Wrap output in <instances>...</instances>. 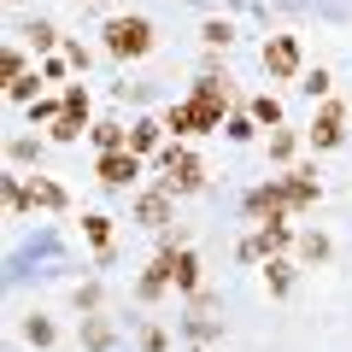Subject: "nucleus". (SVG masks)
Masks as SVG:
<instances>
[{
	"label": "nucleus",
	"instance_id": "c85d7f7f",
	"mask_svg": "<svg viewBox=\"0 0 352 352\" xmlns=\"http://www.w3.org/2000/svg\"><path fill=\"white\" fill-rule=\"evenodd\" d=\"M252 124H258V118H241V112H235V118H229V135L247 141V135H252Z\"/></svg>",
	"mask_w": 352,
	"mask_h": 352
},
{
	"label": "nucleus",
	"instance_id": "c756f323",
	"mask_svg": "<svg viewBox=\"0 0 352 352\" xmlns=\"http://www.w3.org/2000/svg\"><path fill=\"white\" fill-rule=\"evenodd\" d=\"M106 340H112V335H106V323H88L82 329V346H106Z\"/></svg>",
	"mask_w": 352,
	"mask_h": 352
},
{
	"label": "nucleus",
	"instance_id": "412c9836",
	"mask_svg": "<svg viewBox=\"0 0 352 352\" xmlns=\"http://www.w3.org/2000/svg\"><path fill=\"white\" fill-rule=\"evenodd\" d=\"M0 76H6V82H18V76H24V53H18V47L0 53Z\"/></svg>",
	"mask_w": 352,
	"mask_h": 352
},
{
	"label": "nucleus",
	"instance_id": "7c9ffc66",
	"mask_svg": "<svg viewBox=\"0 0 352 352\" xmlns=\"http://www.w3.org/2000/svg\"><path fill=\"white\" fill-rule=\"evenodd\" d=\"M305 94H329V71H311V76H305Z\"/></svg>",
	"mask_w": 352,
	"mask_h": 352
},
{
	"label": "nucleus",
	"instance_id": "2eb2a0df",
	"mask_svg": "<svg viewBox=\"0 0 352 352\" xmlns=\"http://www.w3.org/2000/svg\"><path fill=\"white\" fill-rule=\"evenodd\" d=\"M176 288L182 294L200 288V258H194V252H176Z\"/></svg>",
	"mask_w": 352,
	"mask_h": 352
},
{
	"label": "nucleus",
	"instance_id": "f3484780",
	"mask_svg": "<svg viewBox=\"0 0 352 352\" xmlns=\"http://www.w3.org/2000/svg\"><path fill=\"white\" fill-rule=\"evenodd\" d=\"M159 147V124H147V118H141L135 129H129V153H153Z\"/></svg>",
	"mask_w": 352,
	"mask_h": 352
},
{
	"label": "nucleus",
	"instance_id": "2f4dec72",
	"mask_svg": "<svg viewBox=\"0 0 352 352\" xmlns=\"http://www.w3.org/2000/svg\"><path fill=\"white\" fill-rule=\"evenodd\" d=\"M76 6H94V0H76Z\"/></svg>",
	"mask_w": 352,
	"mask_h": 352
},
{
	"label": "nucleus",
	"instance_id": "20e7f679",
	"mask_svg": "<svg viewBox=\"0 0 352 352\" xmlns=\"http://www.w3.org/2000/svg\"><path fill=\"white\" fill-rule=\"evenodd\" d=\"M164 164H170V176H164V188H170V194H194L206 182V164L194 159L188 147H170V153H164Z\"/></svg>",
	"mask_w": 352,
	"mask_h": 352
},
{
	"label": "nucleus",
	"instance_id": "aec40b11",
	"mask_svg": "<svg viewBox=\"0 0 352 352\" xmlns=\"http://www.w3.org/2000/svg\"><path fill=\"white\" fill-rule=\"evenodd\" d=\"M24 335H30V346H53V323H47V317H30Z\"/></svg>",
	"mask_w": 352,
	"mask_h": 352
},
{
	"label": "nucleus",
	"instance_id": "4468645a",
	"mask_svg": "<svg viewBox=\"0 0 352 352\" xmlns=\"http://www.w3.org/2000/svg\"><path fill=\"white\" fill-rule=\"evenodd\" d=\"M82 235H88V247H94V252H112V223H106V217L88 212L82 217Z\"/></svg>",
	"mask_w": 352,
	"mask_h": 352
},
{
	"label": "nucleus",
	"instance_id": "4be33fe9",
	"mask_svg": "<svg viewBox=\"0 0 352 352\" xmlns=\"http://www.w3.org/2000/svg\"><path fill=\"white\" fill-rule=\"evenodd\" d=\"M65 118H82L88 124V94L82 88H65Z\"/></svg>",
	"mask_w": 352,
	"mask_h": 352
},
{
	"label": "nucleus",
	"instance_id": "cd10ccee",
	"mask_svg": "<svg viewBox=\"0 0 352 352\" xmlns=\"http://www.w3.org/2000/svg\"><path fill=\"white\" fill-rule=\"evenodd\" d=\"M30 41H36V47H41V53H47V47H53V41H59V36H53V24H30Z\"/></svg>",
	"mask_w": 352,
	"mask_h": 352
},
{
	"label": "nucleus",
	"instance_id": "423d86ee",
	"mask_svg": "<svg viewBox=\"0 0 352 352\" xmlns=\"http://www.w3.org/2000/svg\"><path fill=\"white\" fill-rule=\"evenodd\" d=\"M264 71H270V76H300V41H294V36L264 41Z\"/></svg>",
	"mask_w": 352,
	"mask_h": 352
},
{
	"label": "nucleus",
	"instance_id": "5701e85b",
	"mask_svg": "<svg viewBox=\"0 0 352 352\" xmlns=\"http://www.w3.org/2000/svg\"><path fill=\"white\" fill-rule=\"evenodd\" d=\"M252 118H258V124H282V100H270V94L252 100Z\"/></svg>",
	"mask_w": 352,
	"mask_h": 352
},
{
	"label": "nucleus",
	"instance_id": "b1692460",
	"mask_svg": "<svg viewBox=\"0 0 352 352\" xmlns=\"http://www.w3.org/2000/svg\"><path fill=\"white\" fill-rule=\"evenodd\" d=\"M76 135H82V118H53V141H76Z\"/></svg>",
	"mask_w": 352,
	"mask_h": 352
},
{
	"label": "nucleus",
	"instance_id": "9b49d317",
	"mask_svg": "<svg viewBox=\"0 0 352 352\" xmlns=\"http://www.w3.org/2000/svg\"><path fill=\"white\" fill-rule=\"evenodd\" d=\"M30 200H36V206H47V212H65V206H71V194H65V182L41 176V182H30Z\"/></svg>",
	"mask_w": 352,
	"mask_h": 352
},
{
	"label": "nucleus",
	"instance_id": "7ed1b4c3",
	"mask_svg": "<svg viewBox=\"0 0 352 352\" xmlns=\"http://www.w3.org/2000/svg\"><path fill=\"white\" fill-rule=\"evenodd\" d=\"M294 247V229H288V212H276V217H264V229L241 247V258H276V252H288Z\"/></svg>",
	"mask_w": 352,
	"mask_h": 352
},
{
	"label": "nucleus",
	"instance_id": "6e6552de",
	"mask_svg": "<svg viewBox=\"0 0 352 352\" xmlns=\"http://www.w3.org/2000/svg\"><path fill=\"white\" fill-rule=\"evenodd\" d=\"M340 118H346V106H340V100H329L323 106V112H317V124H311V147H335V141H340Z\"/></svg>",
	"mask_w": 352,
	"mask_h": 352
},
{
	"label": "nucleus",
	"instance_id": "9d476101",
	"mask_svg": "<svg viewBox=\"0 0 352 352\" xmlns=\"http://www.w3.org/2000/svg\"><path fill=\"white\" fill-rule=\"evenodd\" d=\"M247 212L252 217H276V212H288V188H258V194H247Z\"/></svg>",
	"mask_w": 352,
	"mask_h": 352
},
{
	"label": "nucleus",
	"instance_id": "ddd939ff",
	"mask_svg": "<svg viewBox=\"0 0 352 352\" xmlns=\"http://www.w3.org/2000/svg\"><path fill=\"white\" fill-rule=\"evenodd\" d=\"M264 288L282 300V294L294 288V264H288V258H270V264H264Z\"/></svg>",
	"mask_w": 352,
	"mask_h": 352
},
{
	"label": "nucleus",
	"instance_id": "a878e982",
	"mask_svg": "<svg viewBox=\"0 0 352 352\" xmlns=\"http://www.w3.org/2000/svg\"><path fill=\"white\" fill-rule=\"evenodd\" d=\"M65 71H76V65H71V59H53V53H47V59H41V76H47V82H59Z\"/></svg>",
	"mask_w": 352,
	"mask_h": 352
},
{
	"label": "nucleus",
	"instance_id": "f03ea898",
	"mask_svg": "<svg viewBox=\"0 0 352 352\" xmlns=\"http://www.w3.org/2000/svg\"><path fill=\"white\" fill-rule=\"evenodd\" d=\"M106 47H112L118 59H147L153 53V24L147 18H112V24H106Z\"/></svg>",
	"mask_w": 352,
	"mask_h": 352
},
{
	"label": "nucleus",
	"instance_id": "393cba45",
	"mask_svg": "<svg viewBox=\"0 0 352 352\" xmlns=\"http://www.w3.org/2000/svg\"><path fill=\"white\" fill-rule=\"evenodd\" d=\"M300 252H305L311 264H323V258H329V235H305V241H300Z\"/></svg>",
	"mask_w": 352,
	"mask_h": 352
},
{
	"label": "nucleus",
	"instance_id": "6ab92c4d",
	"mask_svg": "<svg viewBox=\"0 0 352 352\" xmlns=\"http://www.w3.org/2000/svg\"><path fill=\"white\" fill-rule=\"evenodd\" d=\"M294 147H300V141H294L288 129H276V135H270V159H276V164H288V159H294Z\"/></svg>",
	"mask_w": 352,
	"mask_h": 352
},
{
	"label": "nucleus",
	"instance_id": "0eeeda50",
	"mask_svg": "<svg viewBox=\"0 0 352 352\" xmlns=\"http://www.w3.org/2000/svg\"><path fill=\"white\" fill-rule=\"evenodd\" d=\"M141 176V153H100V182H112V188H124V182H135Z\"/></svg>",
	"mask_w": 352,
	"mask_h": 352
},
{
	"label": "nucleus",
	"instance_id": "dca6fc26",
	"mask_svg": "<svg viewBox=\"0 0 352 352\" xmlns=\"http://www.w3.org/2000/svg\"><path fill=\"white\" fill-rule=\"evenodd\" d=\"M94 147H100V153H124L129 135H124L118 124H94Z\"/></svg>",
	"mask_w": 352,
	"mask_h": 352
},
{
	"label": "nucleus",
	"instance_id": "bb28decb",
	"mask_svg": "<svg viewBox=\"0 0 352 352\" xmlns=\"http://www.w3.org/2000/svg\"><path fill=\"white\" fill-rule=\"evenodd\" d=\"M206 41H212V47H229V41H235V30H229V24H206Z\"/></svg>",
	"mask_w": 352,
	"mask_h": 352
},
{
	"label": "nucleus",
	"instance_id": "f257e3e1",
	"mask_svg": "<svg viewBox=\"0 0 352 352\" xmlns=\"http://www.w3.org/2000/svg\"><path fill=\"white\" fill-rule=\"evenodd\" d=\"M223 106H229V94L217 82H206V88H194V100H182L164 124L176 129V135H200V129H212V124H223Z\"/></svg>",
	"mask_w": 352,
	"mask_h": 352
},
{
	"label": "nucleus",
	"instance_id": "39448f33",
	"mask_svg": "<svg viewBox=\"0 0 352 352\" xmlns=\"http://www.w3.org/2000/svg\"><path fill=\"white\" fill-rule=\"evenodd\" d=\"M176 252H182L176 241H164V247H159V258H153L147 276H141V300H159V294L176 282Z\"/></svg>",
	"mask_w": 352,
	"mask_h": 352
},
{
	"label": "nucleus",
	"instance_id": "f8f14e48",
	"mask_svg": "<svg viewBox=\"0 0 352 352\" xmlns=\"http://www.w3.org/2000/svg\"><path fill=\"white\" fill-rule=\"evenodd\" d=\"M282 188H288V206H317V194H323V188H317V176H288V182H282Z\"/></svg>",
	"mask_w": 352,
	"mask_h": 352
},
{
	"label": "nucleus",
	"instance_id": "1a4fd4ad",
	"mask_svg": "<svg viewBox=\"0 0 352 352\" xmlns=\"http://www.w3.org/2000/svg\"><path fill=\"white\" fill-rule=\"evenodd\" d=\"M170 200H176V194L159 182V188H147L135 200V217H141V223H170Z\"/></svg>",
	"mask_w": 352,
	"mask_h": 352
},
{
	"label": "nucleus",
	"instance_id": "a211bd4d",
	"mask_svg": "<svg viewBox=\"0 0 352 352\" xmlns=\"http://www.w3.org/2000/svg\"><path fill=\"white\" fill-rule=\"evenodd\" d=\"M41 82H47V76H30V71H24V76H18V82H6V88H12V100L36 106V88H41Z\"/></svg>",
	"mask_w": 352,
	"mask_h": 352
}]
</instances>
